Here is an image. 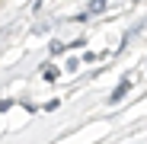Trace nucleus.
<instances>
[{"label": "nucleus", "instance_id": "nucleus-2", "mask_svg": "<svg viewBox=\"0 0 147 144\" xmlns=\"http://www.w3.org/2000/svg\"><path fill=\"white\" fill-rule=\"evenodd\" d=\"M106 10V0H93V3H90V13H102Z\"/></svg>", "mask_w": 147, "mask_h": 144}, {"label": "nucleus", "instance_id": "nucleus-1", "mask_svg": "<svg viewBox=\"0 0 147 144\" xmlns=\"http://www.w3.org/2000/svg\"><path fill=\"white\" fill-rule=\"evenodd\" d=\"M128 87H131V83L125 80V83H121V87H118V90L112 93V103H118V99H121V96H125V93H128Z\"/></svg>", "mask_w": 147, "mask_h": 144}]
</instances>
